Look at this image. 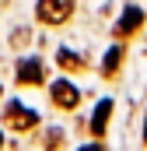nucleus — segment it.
<instances>
[{"label":"nucleus","mask_w":147,"mask_h":151,"mask_svg":"<svg viewBox=\"0 0 147 151\" xmlns=\"http://www.w3.org/2000/svg\"><path fill=\"white\" fill-rule=\"evenodd\" d=\"M49 95H53V102H56L60 109H77V99H81V95H77V88H74L70 81H63V77H60V81H53Z\"/></svg>","instance_id":"7ed1b4c3"},{"label":"nucleus","mask_w":147,"mask_h":151,"mask_svg":"<svg viewBox=\"0 0 147 151\" xmlns=\"http://www.w3.org/2000/svg\"><path fill=\"white\" fill-rule=\"evenodd\" d=\"M140 25H144V11H140V7H126V11H123V21L116 25V35H130V32H137Z\"/></svg>","instance_id":"20e7f679"},{"label":"nucleus","mask_w":147,"mask_h":151,"mask_svg":"<svg viewBox=\"0 0 147 151\" xmlns=\"http://www.w3.org/2000/svg\"><path fill=\"white\" fill-rule=\"evenodd\" d=\"M18 81H21V84H39V81H42V63H39V60L18 63Z\"/></svg>","instance_id":"39448f33"},{"label":"nucleus","mask_w":147,"mask_h":151,"mask_svg":"<svg viewBox=\"0 0 147 151\" xmlns=\"http://www.w3.org/2000/svg\"><path fill=\"white\" fill-rule=\"evenodd\" d=\"M60 67L77 70V67H81V56H77V53H70V49H60Z\"/></svg>","instance_id":"6e6552de"},{"label":"nucleus","mask_w":147,"mask_h":151,"mask_svg":"<svg viewBox=\"0 0 147 151\" xmlns=\"http://www.w3.org/2000/svg\"><path fill=\"white\" fill-rule=\"evenodd\" d=\"M0 144H4V137H0Z\"/></svg>","instance_id":"1a4fd4ad"},{"label":"nucleus","mask_w":147,"mask_h":151,"mask_svg":"<svg viewBox=\"0 0 147 151\" xmlns=\"http://www.w3.org/2000/svg\"><path fill=\"white\" fill-rule=\"evenodd\" d=\"M109 113H112V102H109V99H102L98 109H95V116H91V134L102 137V130H105V123H109Z\"/></svg>","instance_id":"423d86ee"},{"label":"nucleus","mask_w":147,"mask_h":151,"mask_svg":"<svg viewBox=\"0 0 147 151\" xmlns=\"http://www.w3.org/2000/svg\"><path fill=\"white\" fill-rule=\"evenodd\" d=\"M119 60H123V46H112L109 56H105V63H102V74L112 77V74H116V67H119Z\"/></svg>","instance_id":"0eeeda50"},{"label":"nucleus","mask_w":147,"mask_h":151,"mask_svg":"<svg viewBox=\"0 0 147 151\" xmlns=\"http://www.w3.org/2000/svg\"><path fill=\"white\" fill-rule=\"evenodd\" d=\"M4 119H7L11 130H35V123H39V116L32 109H25V106H18V102H11L4 109Z\"/></svg>","instance_id":"f03ea898"},{"label":"nucleus","mask_w":147,"mask_h":151,"mask_svg":"<svg viewBox=\"0 0 147 151\" xmlns=\"http://www.w3.org/2000/svg\"><path fill=\"white\" fill-rule=\"evenodd\" d=\"M74 4L77 0H39V21H46V25H63L67 18L74 14Z\"/></svg>","instance_id":"f257e3e1"}]
</instances>
